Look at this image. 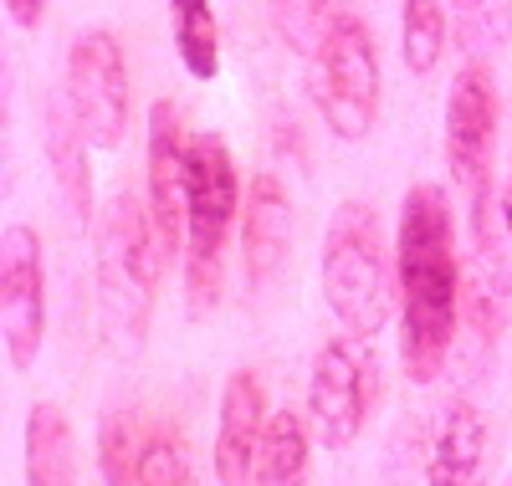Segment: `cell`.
I'll use <instances>...</instances> for the list:
<instances>
[{
    "label": "cell",
    "instance_id": "cell-19",
    "mask_svg": "<svg viewBox=\"0 0 512 486\" xmlns=\"http://www.w3.org/2000/svg\"><path fill=\"white\" fill-rule=\"evenodd\" d=\"M400 57L405 72L431 77L446 57V6L441 0H400Z\"/></svg>",
    "mask_w": 512,
    "mask_h": 486
},
{
    "label": "cell",
    "instance_id": "cell-23",
    "mask_svg": "<svg viewBox=\"0 0 512 486\" xmlns=\"http://www.w3.org/2000/svg\"><path fill=\"white\" fill-rule=\"evenodd\" d=\"M502 231L512 241V164H507V180H502Z\"/></svg>",
    "mask_w": 512,
    "mask_h": 486
},
{
    "label": "cell",
    "instance_id": "cell-6",
    "mask_svg": "<svg viewBox=\"0 0 512 486\" xmlns=\"http://www.w3.org/2000/svg\"><path fill=\"white\" fill-rule=\"evenodd\" d=\"M62 103L93 149H103V154L123 149L128 118H134V82H128L123 41L108 26L72 36L67 72H62Z\"/></svg>",
    "mask_w": 512,
    "mask_h": 486
},
{
    "label": "cell",
    "instance_id": "cell-12",
    "mask_svg": "<svg viewBox=\"0 0 512 486\" xmlns=\"http://www.w3.org/2000/svg\"><path fill=\"white\" fill-rule=\"evenodd\" d=\"M267 389L251 369H236L221 394V430H216V481L221 486H251L256 456L267 440Z\"/></svg>",
    "mask_w": 512,
    "mask_h": 486
},
{
    "label": "cell",
    "instance_id": "cell-21",
    "mask_svg": "<svg viewBox=\"0 0 512 486\" xmlns=\"http://www.w3.org/2000/svg\"><path fill=\"white\" fill-rule=\"evenodd\" d=\"M267 16H272V26L287 47L308 57L313 41L328 26V16H333V0H267Z\"/></svg>",
    "mask_w": 512,
    "mask_h": 486
},
{
    "label": "cell",
    "instance_id": "cell-2",
    "mask_svg": "<svg viewBox=\"0 0 512 486\" xmlns=\"http://www.w3.org/2000/svg\"><path fill=\"white\" fill-rule=\"evenodd\" d=\"M159 272H164V251H159V236H154L149 205H139L128 190L108 195V205L93 220V277H98L103 338L118 353L144 348Z\"/></svg>",
    "mask_w": 512,
    "mask_h": 486
},
{
    "label": "cell",
    "instance_id": "cell-14",
    "mask_svg": "<svg viewBox=\"0 0 512 486\" xmlns=\"http://www.w3.org/2000/svg\"><path fill=\"white\" fill-rule=\"evenodd\" d=\"M487 451V420L472 400H451L436 435H431V461H425V481L431 486H472L482 471Z\"/></svg>",
    "mask_w": 512,
    "mask_h": 486
},
{
    "label": "cell",
    "instance_id": "cell-18",
    "mask_svg": "<svg viewBox=\"0 0 512 486\" xmlns=\"http://www.w3.org/2000/svg\"><path fill=\"white\" fill-rule=\"evenodd\" d=\"M144 446H149L144 415H139L134 405L108 410L103 425H98V466H103V481H108V486H139Z\"/></svg>",
    "mask_w": 512,
    "mask_h": 486
},
{
    "label": "cell",
    "instance_id": "cell-16",
    "mask_svg": "<svg viewBox=\"0 0 512 486\" xmlns=\"http://www.w3.org/2000/svg\"><path fill=\"white\" fill-rule=\"evenodd\" d=\"M308 456H313V425H308V415L272 410L251 486H308V466H313Z\"/></svg>",
    "mask_w": 512,
    "mask_h": 486
},
{
    "label": "cell",
    "instance_id": "cell-24",
    "mask_svg": "<svg viewBox=\"0 0 512 486\" xmlns=\"http://www.w3.org/2000/svg\"><path fill=\"white\" fill-rule=\"evenodd\" d=\"M461 6H472V0H461Z\"/></svg>",
    "mask_w": 512,
    "mask_h": 486
},
{
    "label": "cell",
    "instance_id": "cell-22",
    "mask_svg": "<svg viewBox=\"0 0 512 486\" xmlns=\"http://www.w3.org/2000/svg\"><path fill=\"white\" fill-rule=\"evenodd\" d=\"M6 11H11V21H16L21 31H31V26L41 21V11H47V0H6Z\"/></svg>",
    "mask_w": 512,
    "mask_h": 486
},
{
    "label": "cell",
    "instance_id": "cell-5",
    "mask_svg": "<svg viewBox=\"0 0 512 486\" xmlns=\"http://www.w3.org/2000/svg\"><path fill=\"white\" fill-rule=\"evenodd\" d=\"M379 47L354 11H333L308 52V98L338 144H364L379 123Z\"/></svg>",
    "mask_w": 512,
    "mask_h": 486
},
{
    "label": "cell",
    "instance_id": "cell-13",
    "mask_svg": "<svg viewBox=\"0 0 512 486\" xmlns=\"http://www.w3.org/2000/svg\"><path fill=\"white\" fill-rule=\"evenodd\" d=\"M41 149H47V164L57 174V195H62L67 215L88 231V220H98L93 215V164H88L93 144L82 139L67 103H41Z\"/></svg>",
    "mask_w": 512,
    "mask_h": 486
},
{
    "label": "cell",
    "instance_id": "cell-15",
    "mask_svg": "<svg viewBox=\"0 0 512 486\" xmlns=\"http://www.w3.org/2000/svg\"><path fill=\"white\" fill-rule=\"evenodd\" d=\"M26 486H77V440L52 400L26 415Z\"/></svg>",
    "mask_w": 512,
    "mask_h": 486
},
{
    "label": "cell",
    "instance_id": "cell-20",
    "mask_svg": "<svg viewBox=\"0 0 512 486\" xmlns=\"http://www.w3.org/2000/svg\"><path fill=\"white\" fill-rule=\"evenodd\" d=\"M139 486H195V456L180 425H154L139 461Z\"/></svg>",
    "mask_w": 512,
    "mask_h": 486
},
{
    "label": "cell",
    "instance_id": "cell-8",
    "mask_svg": "<svg viewBox=\"0 0 512 486\" xmlns=\"http://www.w3.org/2000/svg\"><path fill=\"white\" fill-rule=\"evenodd\" d=\"M369 364L359 353V338H328L313 359V379H308V425L313 440L328 451H349L364 420H369Z\"/></svg>",
    "mask_w": 512,
    "mask_h": 486
},
{
    "label": "cell",
    "instance_id": "cell-25",
    "mask_svg": "<svg viewBox=\"0 0 512 486\" xmlns=\"http://www.w3.org/2000/svg\"><path fill=\"white\" fill-rule=\"evenodd\" d=\"M507 6H512V0H507Z\"/></svg>",
    "mask_w": 512,
    "mask_h": 486
},
{
    "label": "cell",
    "instance_id": "cell-17",
    "mask_svg": "<svg viewBox=\"0 0 512 486\" xmlns=\"http://www.w3.org/2000/svg\"><path fill=\"white\" fill-rule=\"evenodd\" d=\"M169 36L195 82H210L221 72V26L210 0H169Z\"/></svg>",
    "mask_w": 512,
    "mask_h": 486
},
{
    "label": "cell",
    "instance_id": "cell-26",
    "mask_svg": "<svg viewBox=\"0 0 512 486\" xmlns=\"http://www.w3.org/2000/svg\"><path fill=\"white\" fill-rule=\"evenodd\" d=\"M472 486H477V481H472Z\"/></svg>",
    "mask_w": 512,
    "mask_h": 486
},
{
    "label": "cell",
    "instance_id": "cell-1",
    "mask_svg": "<svg viewBox=\"0 0 512 486\" xmlns=\"http://www.w3.org/2000/svg\"><path fill=\"white\" fill-rule=\"evenodd\" d=\"M395 302L400 364L410 384H431L461 338L466 267L456 251V215L441 185H410L395 226Z\"/></svg>",
    "mask_w": 512,
    "mask_h": 486
},
{
    "label": "cell",
    "instance_id": "cell-10",
    "mask_svg": "<svg viewBox=\"0 0 512 486\" xmlns=\"http://www.w3.org/2000/svg\"><path fill=\"white\" fill-rule=\"evenodd\" d=\"M144 205H149V220H154V236H159V251L164 261L185 251V200H190V139H185V118L180 108L159 98L149 108V144H144Z\"/></svg>",
    "mask_w": 512,
    "mask_h": 486
},
{
    "label": "cell",
    "instance_id": "cell-9",
    "mask_svg": "<svg viewBox=\"0 0 512 486\" xmlns=\"http://www.w3.org/2000/svg\"><path fill=\"white\" fill-rule=\"evenodd\" d=\"M497 77L487 62H466L446 98V164L466 200L492 190V139H497Z\"/></svg>",
    "mask_w": 512,
    "mask_h": 486
},
{
    "label": "cell",
    "instance_id": "cell-3",
    "mask_svg": "<svg viewBox=\"0 0 512 486\" xmlns=\"http://www.w3.org/2000/svg\"><path fill=\"white\" fill-rule=\"evenodd\" d=\"M323 302L349 338L369 343L395 313V256L384 251L379 215L364 200H344L323 231Z\"/></svg>",
    "mask_w": 512,
    "mask_h": 486
},
{
    "label": "cell",
    "instance_id": "cell-7",
    "mask_svg": "<svg viewBox=\"0 0 512 486\" xmlns=\"http://www.w3.org/2000/svg\"><path fill=\"white\" fill-rule=\"evenodd\" d=\"M0 328L11 369H31L47 343V261L26 220H11L0 236Z\"/></svg>",
    "mask_w": 512,
    "mask_h": 486
},
{
    "label": "cell",
    "instance_id": "cell-4",
    "mask_svg": "<svg viewBox=\"0 0 512 486\" xmlns=\"http://www.w3.org/2000/svg\"><path fill=\"white\" fill-rule=\"evenodd\" d=\"M241 215V174L221 134L190 139V200H185V297L190 313L205 318L221 302L226 241Z\"/></svg>",
    "mask_w": 512,
    "mask_h": 486
},
{
    "label": "cell",
    "instance_id": "cell-11",
    "mask_svg": "<svg viewBox=\"0 0 512 486\" xmlns=\"http://www.w3.org/2000/svg\"><path fill=\"white\" fill-rule=\"evenodd\" d=\"M292 256V195L282 190L277 174H256L251 200L241 215V267H246V292L262 297Z\"/></svg>",
    "mask_w": 512,
    "mask_h": 486
}]
</instances>
